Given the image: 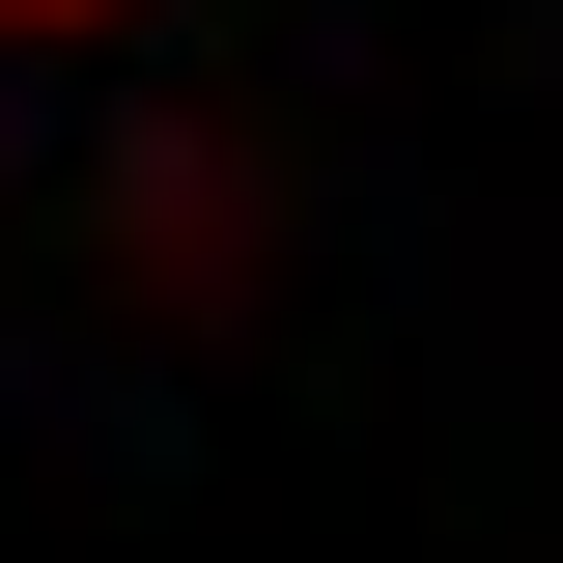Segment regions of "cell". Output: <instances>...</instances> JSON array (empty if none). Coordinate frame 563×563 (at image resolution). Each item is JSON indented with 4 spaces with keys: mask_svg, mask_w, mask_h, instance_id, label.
<instances>
[{
    "mask_svg": "<svg viewBox=\"0 0 563 563\" xmlns=\"http://www.w3.org/2000/svg\"><path fill=\"white\" fill-rule=\"evenodd\" d=\"M0 29H85V0H0Z\"/></svg>",
    "mask_w": 563,
    "mask_h": 563,
    "instance_id": "cell-1",
    "label": "cell"
}]
</instances>
